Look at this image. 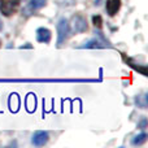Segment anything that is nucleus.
<instances>
[{
  "label": "nucleus",
  "mask_w": 148,
  "mask_h": 148,
  "mask_svg": "<svg viewBox=\"0 0 148 148\" xmlns=\"http://www.w3.org/2000/svg\"><path fill=\"white\" fill-rule=\"evenodd\" d=\"M1 27H3V23H1V21H0V30H1Z\"/></svg>",
  "instance_id": "2eb2a0df"
},
{
  "label": "nucleus",
  "mask_w": 148,
  "mask_h": 148,
  "mask_svg": "<svg viewBox=\"0 0 148 148\" xmlns=\"http://www.w3.org/2000/svg\"><path fill=\"white\" fill-rule=\"evenodd\" d=\"M48 138L49 136H48L47 131H36V133H34L31 142H33L34 146L40 147V146H44V144L48 142Z\"/></svg>",
  "instance_id": "39448f33"
},
{
  "label": "nucleus",
  "mask_w": 148,
  "mask_h": 148,
  "mask_svg": "<svg viewBox=\"0 0 148 148\" xmlns=\"http://www.w3.org/2000/svg\"><path fill=\"white\" fill-rule=\"evenodd\" d=\"M0 44H1V42H0Z\"/></svg>",
  "instance_id": "dca6fc26"
},
{
  "label": "nucleus",
  "mask_w": 148,
  "mask_h": 148,
  "mask_svg": "<svg viewBox=\"0 0 148 148\" xmlns=\"http://www.w3.org/2000/svg\"><path fill=\"white\" fill-rule=\"evenodd\" d=\"M125 60H126V62H127V64L130 65L131 68H134V69H135V70H138V72H139V73H142V74H143V75H147V70H146V66L140 68V66H139V65H136L135 62H134V61H133V60H131V59H125Z\"/></svg>",
  "instance_id": "9b49d317"
},
{
  "label": "nucleus",
  "mask_w": 148,
  "mask_h": 148,
  "mask_svg": "<svg viewBox=\"0 0 148 148\" xmlns=\"http://www.w3.org/2000/svg\"><path fill=\"white\" fill-rule=\"evenodd\" d=\"M0 82H25V83H55V82H95V79H0Z\"/></svg>",
  "instance_id": "f257e3e1"
},
{
  "label": "nucleus",
  "mask_w": 148,
  "mask_h": 148,
  "mask_svg": "<svg viewBox=\"0 0 148 148\" xmlns=\"http://www.w3.org/2000/svg\"><path fill=\"white\" fill-rule=\"evenodd\" d=\"M36 40L40 43H49L51 40V31L46 27H39L36 30Z\"/></svg>",
  "instance_id": "0eeeda50"
},
{
  "label": "nucleus",
  "mask_w": 148,
  "mask_h": 148,
  "mask_svg": "<svg viewBox=\"0 0 148 148\" xmlns=\"http://www.w3.org/2000/svg\"><path fill=\"white\" fill-rule=\"evenodd\" d=\"M121 8V0H107L105 9L109 16H114Z\"/></svg>",
  "instance_id": "423d86ee"
},
{
  "label": "nucleus",
  "mask_w": 148,
  "mask_h": 148,
  "mask_svg": "<svg viewBox=\"0 0 148 148\" xmlns=\"http://www.w3.org/2000/svg\"><path fill=\"white\" fill-rule=\"evenodd\" d=\"M69 23L65 18H61L57 23V47H61V44L65 42L69 34Z\"/></svg>",
  "instance_id": "7ed1b4c3"
},
{
  "label": "nucleus",
  "mask_w": 148,
  "mask_h": 148,
  "mask_svg": "<svg viewBox=\"0 0 148 148\" xmlns=\"http://www.w3.org/2000/svg\"><path fill=\"white\" fill-rule=\"evenodd\" d=\"M147 134L146 133H142V134H139V135H136L135 138L133 139V142H131V143L134 144V146H140V144H143L144 142L147 140Z\"/></svg>",
  "instance_id": "9d476101"
},
{
  "label": "nucleus",
  "mask_w": 148,
  "mask_h": 148,
  "mask_svg": "<svg viewBox=\"0 0 148 148\" xmlns=\"http://www.w3.org/2000/svg\"><path fill=\"white\" fill-rule=\"evenodd\" d=\"M95 4H96V5L100 4V0H95Z\"/></svg>",
  "instance_id": "4468645a"
},
{
  "label": "nucleus",
  "mask_w": 148,
  "mask_h": 148,
  "mask_svg": "<svg viewBox=\"0 0 148 148\" xmlns=\"http://www.w3.org/2000/svg\"><path fill=\"white\" fill-rule=\"evenodd\" d=\"M46 3H47V0H30L29 8H30L31 10L40 9V8H43L44 5H46Z\"/></svg>",
  "instance_id": "6e6552de"
},
{
  "label": "nucleus",
  "mask_w": 148,
  "mask_h": 148,
  "mask_svg": "<svg viewBox=\"0 0 148 148\" xmlns=\"http://www.w3.org/2000/svg\"><path fill=\"white\" fill-rule=\"evenodd\" d=\"M72 27L74 33H84L87 30V22L82 16L77 14L72 20Z\"/></svg>",
  "instance_id": "20e7f679"
},
{
  "label": "nucleus",
  "mask_w": 148,
  "mask_h": 148,
  "mask_svg": "<svg viewBox=\"0 0 148 148\" xmlns=\"http://www.w3.org/2000/svg\"><path fill=\"white\" fill-rule=\"evenodd\" d=\"M20 7V0H0V12L4 16H12Z\"/></svg>",
  "instance_id": "f03ea898"
},
{
  "label": "nucleus",
  "mask_w": 148,
  "mask_h": 148,
  "mask_svg": "<svg viewBox=\"0 0 148 148\" xmlns=\"http://www.w3.org/2000/svg\"><path fill=\"white\" fill-rule=\"evenodd\" d=\"M92 22H94V25H95V27H100L101 26V17L100 16H94L92 17Z\"/></svg>",
  "instance_id": "f8f14e48"
},
{
  "label": "nucleus",
  "mask_w": 148,
  "mask_h": 148,
  "mask_svg": "<svg viewBox=\"0 0 148 148\" xmlns=\"http://www.w3.org/2000/svg\"><path fill=\"white\" fill-rule=\"evenodd\" d=\"M146 125H147V120H146V118H143V121L140 122V125H139V126H140V129H144V127H146Z\"/></svg>",
  "instance_id": "ddd939ff"
},
{
  "label": "nucleus",
  "mask_w": 148,
  "mask_h": 148,
  "mask_svg": "<svg viewBox=\"0 0 148 148\" xmlns=\"http://www.w3.org/2000/svg\"><path fill=\"white\" fill-rule=\"evenodd\" d=\"M101 47H105V44L97 39H94V40L87 42L84 46H82V48H101Z\"/></svg>",
  "instance_id": "1a4fd4ad"
}]
</instances>
